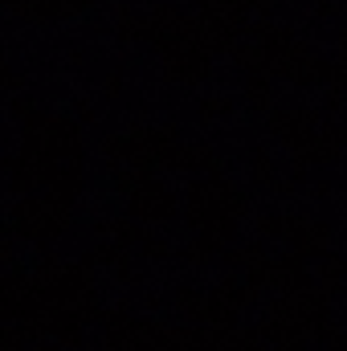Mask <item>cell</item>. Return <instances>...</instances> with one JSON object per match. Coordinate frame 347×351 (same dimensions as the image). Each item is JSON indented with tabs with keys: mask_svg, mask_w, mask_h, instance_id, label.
Wrapping results in <instances>:
<instances>
[]
</instances>
